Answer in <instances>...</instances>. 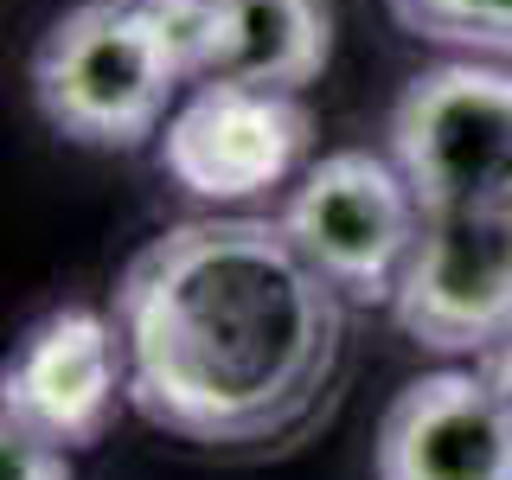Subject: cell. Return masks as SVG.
I'll list each match as a JSON object with an SVG mask.
<instances>
[{
	"label": "cell",
	"mask_w": 512,
	"mask_h": 480,
	"mask_svg": "<svg viewBox=\"0 0 512 480\" xmlns=\"http://www.w3.org/2000/svg\"><path fill=\"white\" fill-rule=\"evenodd\" d=\"M109 320L128 404L199 448H250L320 410L346 346V295L282 218H186L128 256Z\"/></svg>",
	"instance_id": "obj_1"
},
{
	"label": "cell",
	"mask_w": 512,
	"mask_h": 480,
	"mask_svg": "<svg viewBox=\"0 0 512 480\" xmlns=\"http://www.w3.org/2000/svg\"><path fill=\"white\" fill-rule=\"evenodd\" d=\"M186 71L135 0H77L32 52V103L64 141L141 148L180 109Z\"/></svg>",
	"instance_id": "obj_2"
},
{
	"label": "cell",
	"mask_w": 512,
	"mask_h": 480,
	"mask_svg": "<svg viewBox=\"0 0 512 480\" xmlns=\"http://www.w3.org/2000/svg\"><path fill=\"white\" fill-rule=\"evenodd\" d=\"M384 154L423 212L512 205V64L461 52L416 71L391 103Z\"/></svg>",
	"instance_id": "obj_3"
},
{
	"label": "cell",
	"mask_w": 512,
	"mask_h": 480,
	"mask_svg": "<svg viewBox=\"0 0 512 480\" xmlns=\"http://www.w3.org/2000/svg\"><path fill=\"white\" fill-rule=\"evenodd\" d=\"M282 231L346 301L391 308L397 276L423 231V205L391 154L333 148L314 167H301V180L288 186Z\"/></svg>",
	"instance_id": "obj_4"
},
{
	"label": "cell",
	"mask_w": 512,
	"mask_h": 480,
	"mask_svg": "<svg viewBox=\"0 0 512 480\" xmlns=\"http://www.w3.org/2000/svg\"><path fill=\"white\" fill-rule=\"evenodd\" d=\"M314 148V116L301 90L192 84L154 141V160L180 192L205 205H244L288 180Z\"/></svg>",
	"instance_id": "obj_5"
},
{
	"label": "cell",
	"mask_w": 512,
	"mask_h": 480,
	"mask_svg": "<svg viewBox=\"0 0 512 480\" xmlns=\"http://www.w3.org/2000/svg\"><path fill=\"white\" fill-rule=\"evenodd\" d=\"M391 320L429 352H487L512 333V205L423 212Z\"/></svg>",
	"instance_id": "obj_6"
},
{
	"label": "cell",
	"mask_w": 512,
	"mask_h": 480,
	"mask_svg": "<svg viewBox=\"0 0 512 480\" xmlns=\"http://www.w3.org/2000/svg\"><path fill=\"white\" fill-rule=\"evenodd\" d=\"M128 397L122 333L96 308H52L32 320L0 372V416L26 423L64 448H90Z\"/></svg>",
	"instance_id": "obj_7"
},
{
	"label": "cell",
	"mask_w": 512,
	"mask_h": 480,
	"mask_svg": "<svg viewBox=\"0 0 512 480\" xmlns=\"http://www.w3.org/2000/svg\"><path fill=\"white\" fill-rule=\"evenodd\" d=\"M378 480H512V410L480 365H442L391 397L372 442Z\"/></svg>",
	"instance_id": "obj_8"
},
{
	"label": "cell",
	"mask_w": 512,
	"mask_h": 480,
	"mask_svg": "<svg viewBox=\"0 0 512 480\" xmlns=\"http://www.w3.org/2000/svg\"><path fill=\"white\" fill-rule=\"evenodd\" d=\"M333 58L327 0H224L205 84L308 90Z\"/></svg>",
	"instance_id": "obj_9"
},
{
	"label": "cell",
	"mask_w": 512,
	"mask_h": 480,
	"mask_svg": "<svg viewBox=\"0 0 512 480\" xmlns=\"http://www.w3.org/2000/svg\"><path fill=\"white\" fill-rule=\"evenodd\" d=\"M410 39L512 64V0H384Z\"/></svg>",
	"instance_id": "obj_10"
},
{
	"label": "cell",
	"mask_w": 512,
	"mask_h": 480,
	"mask_svg": "<svg viewBox=\"0 0 512 480\" xmlns=\"http://www.w3.org/2000/svg\"><path fill=\"white\" fill-rule=\"evenodd\" d=\"M148 20L167 32L173 58L186 71V90L205 84V64H212V45H218V20H224V0H135Z\"/></svg>",
	"instance_id": "obj_11"
},
{
	"label": "cell",
	"mask_w": 512,
	"mask_h": 480,
	"mask_svg": "<svg viewBox=\"0 0 512 480\" xmlns=\"http://www.w3.org/2000/svg\"><path fill=\"white\" fill-rule=\"evenodd\" d=\"M0 480H71V448L0 416Z\"/></svg>",
	"instance_id": "obj_12"
},
{
	"label": "cell",
	"mask_w": 512,
	"mask_h": 480,
	"mask_svg": "<svg viewBox=\"0 0 512 480\" xmlns=\"http://www.w3.org/2000/svg\"><path fill=\"white\" fill-rule=\"evenodd\" d=\"M474 365H480V372H487V384H493V391L506 397V410H512V333H506L500 346H487V352H480Z\"/></svg>",
	"instance_id": "obj_13"
}]
</instances>
